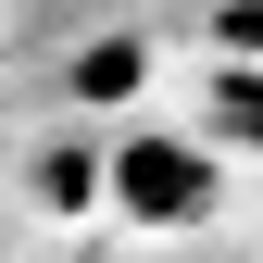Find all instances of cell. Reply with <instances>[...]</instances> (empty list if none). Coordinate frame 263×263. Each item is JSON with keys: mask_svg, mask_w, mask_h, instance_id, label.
<instances>
[{"mask_svg": "<svg viewBox=\"0 0 263 263\" xmlns=\"http://www.w3.org/2000/svg\"><path fill=\"white\" fill-rule=\"evenodd\" d=\"M76 88H88V101H125V88H138V38H101V50H76Z\"/></svg>", "mask_w": 263, "mask_h": 263, "instance_id": "obj_2", "label": "cell"}, {"mask_svg": "<svg viewBox=\"0 0 263 263\" xmlns=\"http://www.w3.org/2000/svg\"><path fill=\"white\" fill-rule=\"evenodd\" d=\"M101 188H113V213H138V226H201L213 213V151L201 138H125L101 163Z\"/></svg>", "mask_w": 263, "mask_h": 263, "instance_id": "obj_1", "label": "cell"}, {"mask_svg": "<svg viewBox=\"0 0 263 263\" xmlns=\"http://www.w3.org/2000/svg\"><path fill=\"white\" fill-rule=\"evenodd\" d=\"M226 113H238L251 138H263V76H226Z\"/></svg>", "mask_w": 263, "mask_h": 263, "instance_id": "obj_3", "label": "cell"}]
</instances>
